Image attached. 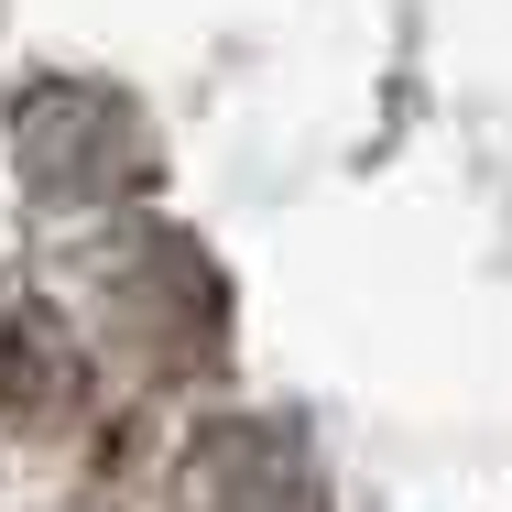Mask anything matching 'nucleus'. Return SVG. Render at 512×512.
Listing matches in <instances>:
<instances>
[{
    "label": "nucleus",
    "mask_w": 512,
    "mask_h": 512,
    "mask_svg": "<svg viewBox=\"0 0 512 512\" xmlns=\"http://www.w3.org/2000/svg\"><path fill=\"white\" fill-rule=\"evenodd\" d=\"M175 512H327V502H316V469H306V447H295V425L229 414V425H207L197 458L175 469Z\"/></svg>",
    "instance_id": "f03ea898"
},
{
    "label": "nucleus",
    "mask_w": 512,
    "mask_h": 512,
    "mask_svg": "<svg viewBox=\"0 0 512 512\" xmlns=\"http://www.w3.org/2000/svg\"><path fill=\"white\" fill-rule=\"evenodd\" d=\"M11 153H22L44 207H99V197L153 186V131L131 120L120 88H33L11 120Z\"/></svg>",
    "instance_id": "f257e3e1"
}]
</instances>
